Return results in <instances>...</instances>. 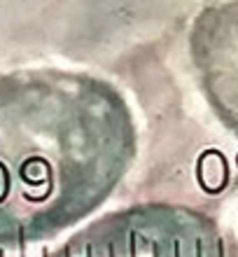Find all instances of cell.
Here are the masks:
<instances>
[{
    "label": "cell",
    "instance_id": "6da1fadb",
    "mask_svg": "<svg viewBox=\"0 0 238 257\" xmlns=\"http://www.w3.org/2000/svg\"><path fill=\"white\" fill-rule=\"evenodd\" d=\"M138 155L124 91L89 70L31 68L0 77V231L17 241L82 222Z\"/></svg>",
    "mask_w": 238,
    "mask_h": 257
},
{
    "label": "cell",
    "instance_id": "7a4b0ae2",
    "mask_svg": "<svg viewBox=\"0 0 238 257\" xmlns=\"http://www.w3.org/2000/svg\"><path fill=\"white\" fill-rule=\"evenodd\" d=\"M52 257H224L217 224L175 203H138L87 224Z\"/></svg>",
    "mask_w": 238,
    "mask_h": 257
},
{
    "label": "cell",
    "instance_id": "3957f363",
    "mask_svg": "<svg viewBox=\"0 0 238 257\" xmlns=\"http://www.w3.org/2000/svg\"><path fill=\"white\" fill-rule=\"evenodd\" d=\"M187 54L203 101L238 141V0H212L198 10Z\"/></svg>",
    "mask_w": 238,
    "mask_h": 257
}]
</instances>
